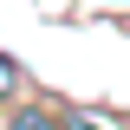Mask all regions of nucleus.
<instances>
[{"instance_id": "1", "label": "nucleus", "mask_w": 130, "mask_h": 130, "mask_svg": "<svg viewBox=\"0 0 130 130\" xmlns=\"http://www.w3.org/2000/svg\"><path fill=\"white\" fill-rule=\"evenodd\" d=\"M7 130H65V124H59L52 111H39V104H32V111H13V124H7Z\"/></svg>"}, {"instance_id": "2", "label": "nucleus", "mask_w": 130, "mask_h": 130, "mask_svg": "<svg viewBox=\"0 0 130 130\" xmlns=\"http://www.w3.org/2000/svg\"><path fill=\"white\" fill-rule=\"evenodd\" d=\"M13 91H20V65L7 59V52H0V104H7V98H13Z\"/></svg>"}, {"instance_id": "3", "label": "nucleus", "mask_w": 130, "mask_h": 130, "mask_svg": "<svg viewBox=\"0 0 130 130\" xmlns=\"http://www.w3.org/2000/svg\"><path fill=\"white\" fill-rule=\"evenodd\" d=\"M65 130H98V124H91V117H72V124H65Z\"/></svg>"}]
</instances>
